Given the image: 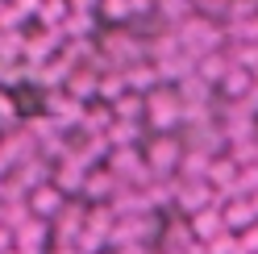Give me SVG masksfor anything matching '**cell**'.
<instances>
[{"instance_id": "6da1fadb", "label": "cell", "mask_w": 258, "mask_h": 254, "mask_svg": "<svg viewBox=\"0 0 258 254\" xmlns=\"http://www.w3.org/2000/svg\"><path fill=\"white\" fill-rule=\"evenodd\" d=\"M196 233H200V237H221V233H229V225H225V213H221V209H217V213L204 209V213L196 217Z\"/></svg>"}]
</instances>
